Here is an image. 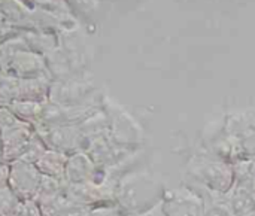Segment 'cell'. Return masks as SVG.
Listing matches in <instances>:
<instances>
[{
    "instance_id": "31",
    "label": "cell",
    "mask_w": 255,
    "mask_h": 216,
    "mask_svg": "<svg viewBox=\"0 0 255 216\" xmlns=\"http://www.w3.org/2000/svg\"><path fill=\"white\" fill-rule=\"evenodd\" d=\"M0 75H3V72H1V64H0Z\"/></svg>"
},
{
    "instance_id": "6",
    "label": "cell",
    "mask_w": 255,
    "mask_h": 216,
    "mask_svg": "<svg viewBox=\"0 0 255 216\" xmlns=\"http://www.w3.org/2000/svg\"><path fill=\"white\" fill-rule=\"evenodd\" d=\"M97 94L96 88L81 75L64 79H54L49 91V102L60 106H72L90 100Z\"/></svg>"
},
{
    "instance_id": "30",
    "label": "cell",
    "mask_w": 255,
    "mask_h": 216,
    "mask_svg": "<svg viewBox=\"0 0 255 216\" xmlns=\"http://www.w3.org/2000/svg\"><path fill=\"white\" fill-rule=\"evenodd\" d=\"M247 216H255V206H254V209H253V211H251V212H250Z\"/></svg>"
},
{
    "instance_id": "25",
    "label": "cell",
    "mask_w": 255,
    "mask_h": 216,
    "mask_svg": "<svg viewBox=\"0 0 255 216\" xmlns=\"http://www.w3.org/2000/svg\"><path fill=\"white\" fill-rule=\"evenodd\" d=\"M126 214L121 211V208L117 203H109V205H102L91 208L88 211L87 216H124Z\"/></svg>"
},
{
    "instance_id": "28",
    "label": "cell",
    "mask_w": 255,
    "mask_h": 216,
    "mask_svg": "<svg viewBox=\"0 0 255 216\" xmlns=\"http://www.w3.org/2000/svg\"><path fill=\"white\" fill-rule=\"evenodd\" d=\"M9 182V164L1 161L0 163V188L7 187Z\"/></svg>"
},
{
    "instance_id": "32",
    "label": "cell",
    "mask_w": 255,
    "mask_h": 216,
    "mask_svg": "<svg viewBox=\"0 0 255 216\" xmlns=\"http://www.w3.org/2000/svg\"><path fill=\"white\" fill-rule=\"evenodd\" d=\"M124 216H130V215H124Z\"/></svg>"
},
{
    "instance_id": "27",
    "label": "cell",
    "mask_w": 255,
    "mask_h": 216,
    "mask_svg": "<svg viewBox=\"0 0 255 216\" xmlns=\"http://www.w3.org/2000/svg\"><path fill=\"white\" fill-rule=\"evenodd\" d=\"M130 216H166V212H164V209H163V202L160 200V202H157L155 205H152L151 208H148L146 211Z\"/></svg>"
},
{
    "instance_id": "21",
    "label": "cell",
    "mask_w": 255,
    "mask_h": 216,
    "mask_svg": "<svg viewBox=\"0 0 255 216\" xmlns=\"http://www.w3.org/2000/svg\"><path fill=\"white\" fill-rule=\"evenodd\" d=\"M22 202L9 187L0 188V216H19Z\"/></svg>"
},
{
    "instance_id": "15",
    "label": "cell",
    "mask_w": 255,
    "mask_h": 216,
    "mask_svg": "<svg viewBox=\"0 0 255 216\" xmlns=\"http://www.w3.org/2000/svg\"><path fill=\"white\" fill-rule=\"evenodd\" d=\"M223 199L233 216H247L255 206L254 194L236 185H233L229 193L223 194Z\"/></svg>"
},
{
    "instance_id": "10",
    "label": "cell",
    "mask_w": 255,
    "mask_h": 216,
    "mask_svg": "<svg viewBox=\"0 0 255 216\" xmlns=\"http://www.w3.org/2000/svg\"><path fill=\"white\" fill-rule=\"evenodd\" d=\"M111 176V172L99 167L85 151L69 155L64 173L66 184H102Z\"/></svg>"
},
{
    "instance_id": "16",
    "label": "cell",
    "mask_w": 255,
    "mask_h": 216,
    "mask_svg": "<svg viewBox=\"0 0 255 216\" xmlns=\"http://www.w3.org/2000/svg\"><path fill=\"white\" fill-rule=\"evenodd\" d=\"M43 106L45 103H37V102H27V100H15L10 106H7L15 116L27 122L33 127H37L40 124L42 115H43Z\"/></svg>"
},
{
    "instance_id": "3",
    "label": "cell",
    "mask_w": 255,
    "mask_h": 216,
    "mask_svg": "<svg viewBox=\"0 0 255 216\" xmlns=\"http://www.w3.org/2000/svg\"><path fill=\"white\" fill-rule=\"evenodd\" d=\"M36 133L43 140L46 148L60 151L66 155L84 151L87 139L78 125L64 124V125H39Z\"/></svg>"
},
{
    "instance_id": "2",
    "label": "cell",
    "mask_w": 255,
    "mask_h": 216,
    "mask_svg": "<svg viewBox=\"0 0 255 216\" xmlns=\"http://www.w3.org/2000/svg\"><path fill=\"white\" fill-rule=\"evenodd\" d=\"M187 176L193 185L206 188L211 193L226 194L235 184L233 164L223 161L208 152H199L187 164Z\"/></svg>"
},
{
    "instance_id": "7",
    "label": "cell",
    "mask_w": 255,
    "mask_h": 216,
    "mask_svg": "<svg viewBox=\"0 0 255 216\" xmlns=\"http://www.w3.org/2000/svg\"><path fill=\"white\" fill-rule=\"evenodd\" d=\"M42 181L39 169L27 161L18 160L9 164V182L7 187L21 200H34Z\"/></svg>"
},
{
    "instance_id": "22",
    "label": "cell",
    "mask_w": 255,
    "mask_h": 216,
    "mask_svg": "<svg viewBox=\"0 0 255 216\" xmlns=\"http://www.w3.org/2000/svg\"><path fill=\"white\" fill-rule=\"evenodd\" d=\"M46 149H48V148H46V145L43 143V140L39 137L37 133H34V136H33V139L30 140L27 149L24 151L21 160H22V161H27V163H31V164H36V163L40 160V157L45 154Z\"/></svg>"
},
{
    "instance_id": "20",
    "label": "cell",
    "mask_w": 255,
    "mask_h": 216,
    "mask_svg": "<svg viewBox=\"0 0 255 216\" xmlns=\"http://www.w3.org/2000/svg\"><path fill=\"white\" fill-rule=\"evenodd\" d=\"M18 84L19 79L9 75H0V108H7L18 100Z\"/></svg>"
},
{
    "instance_id": "18",
    "label": "cell",
    "mask_w": 255,
    "mask_h": 216,
    "mask_svg": "<svg viewBox=\"0 0 255 216\" xmlns=\"http://www.w3.org/2000/svg\"><path fill=\"white\" fill-rule=\"evenodd\" d=\"M190 185L193 188H196L205 200V215L203 216H233L223 199V194L211 193L206 188H202V187H197L193 184H190Z\"/></svg>"
},
{
    "instance_id": "12",
    "label": "cell",
    "mask_w": 255,
    "mask_h": 216,
    "mask_svg": "<svg viewBox=\"0 0 255 216\" xmlns=\"http://www.w3.org/2000/svg\"><path fill=\"white\" fill-rule=\"evenodd\" d=\"M51 84H52V79L48 78V76L19 79V84H18V100L46 103L49 100Z\"/></svg>"
},
{
    "instance_id": "5",
    "label": "cell",
    "mask_w": 255,
    "mask_h": 216,
    "mask_svg": "<svg viewBox=\"0 0 255 216\" xmlns=\"http://www.w3.org/2000/svg\"><path fill=\"white\" fill-rule=\"evenodd\" d=\"M161 202L166 216L205 215V200L191 185H182L175 190H164Z\"/></svg>"
},
{
    "instance_id": "9",
    "label": "cell",
    "mask_w": 255,
    "mask_h": 216,
    "mask_svg": "<svg viewBox=\"0 0 255 216\" xmlns=\"http://www.w3.org/2000/svg\"><path fill=\"white\" fill-rule=\"evenodd\" d=\"M103 109L109 116V136L112 140L123 145L136 146L142 139V130L137 122L120 106L108 102L105 99Z\"/></svg>"
},
{
    "instance_id": "8",
    "label": "cell",
    "mask_w": 255,
    "mask_h": 216,
    "mask_svg": "<svg viewBox=\"0 0 255 216\" xmlns=\"http://www.w3.org/2000/svg\"><path fill=\"white\" fill-rule=\"evenodd\" d=\"M224 131L242 148L245 158L255 160V110L229 113L223 122Z\"/></svg>"
},
{
    "instance_id": "23",
    "label": "cell",
    "mask_w": 255,
    "mask_h": 216,
    "mask_svg": "<svg viewBox=\"0 0 255 216\" xmlns=\"http://www.w3.org/2000/svg\"><path fill=\"white\" fill-rule=\"evenodd\" d=\"M64 1L75 16H90L100 6V0H64Z\"/></svg>"
},
{
    "instance_id": "4",
    "label": "cell",
    "mask_w": 255,
    "mask_h": 216,
    "mask_svg": "<svg viewBox=\"0 0 255 216\" xmlns=\"http://www.w3.org/2000/svg\"><path fill=\"white\" fill-rule=\"evenodd\" d=\"M3 75L13 76L16 79H30V78H43L49 75L46 58L28 48L19 49L15 54L9 55L1 61ZM52 79V78H51Z\"/></svg>"
},
{
    "instance_id": "1",
    "label": "cell",
    "mask_w": 255,
    "mask_h": 216,
    "mask_svg": "<svg viewBox=\"0 0 255 216\" xmlns=\"http://www.w3.org/2000/svg\"><path fill=\"white\" fill-rule=\"evenodd\" d=\"M163 193L160 182L148 173L124 172L117 184L115 203L126 215H134L160 202Z\"/></svg>"
},
{
    "instance_id": "26",
    "label": "cell",
    "mask_w": 255,
    "mask_h": 216,
    "mask_svg": "<svg viewBox=\"0 0 255 216\" xmlns=\"http://www.w3.org/2000/svg\"><path fill=\"white\" fill-rule=\"evenodd\" d=\"M19 216H43V214L36 200H25L21 205Z\"/></svg>"
},
{
    "instance_id": "19",
    "label": "cell",
    "mask_w": 255,
    "mask_h": 216,
    "mask_svg": "<svg viewBox=\"0 0 255 216\" xmlns=\"http://www.w3.org/2000/svg\"><path fill=\"white\" fill-rule=\"evenodd\" d=\"M64 191H66V182L64 181L54 179V178H48V176H42L40 187H39V193H37V196H36L34 200L45 202V200L58 199V197L64 196Z\"/></svg>"
},
{
    "instance_id": "17",
    "label": "cell",
    "mask_w": 255,
    "mask_h": 216,
    "mask_svg": "<svg viewBox=\"0 0 255 216\" xmlns=\"http://www.w3.org/2000/svg\"><path fill=\"white\" fill-rule=\"evenodd\" d=\"M235 169V184L255 196V160L244 158L233 164Z\"/></svg>"
},
{
    "instance_id": "24",
    "label": "cell",
    "mask_w": 255,
    "mask_h": 216,
    "mask_svg": "<svg viewBox=\"0 0 255 216\" xmlns=\"http://www.w3.org/2000/svg\"><path fill=\"white\" fill-rule=\"evenodd\" d=\"M24 1L34 9L55 12V13H72L64 0H24Z\"/></svg>"
},
{
    "instance_id": "14",
    "label": "cell",
    "mask_w": 255,
    "mask_h": 216,
    "mask_svg": "<svg viewBox=\"0 0 255 216\" xmlns=\"http://www.w3.org/2000/svg\"><path fill=\"white\" fill-rule=\"evenodd\" d=\"M67 158L69 155L55 151V149H46L45 154L40 157V160L34 164L39 172L42 173V176H48V178H54V179H60L64 181V173H66V164H67Z\"/></svg>"
},
{
    "instance_id": "29",
    "label": "cell",
    "mask_w": 255,
    "mask_h": 216,
    "mask_svg": "<svg viewBox=\"0 0 255 216\" xmlns=\"http://www.w3.org/2000/svg\"><path fill=\"white\" fill-rule=\"evenodd\" d=\"M3 161V146H1V136H0V163Z\"/></svg>"
},
{
    "instance_id": "13",
    "label": "cell",
    "mask_w": 255,
    "mask_h": 216,
    "mask_svg": "<svg viewBox=\"0 0 255 216\" xmlns=\"http://www.w3.org/2000/svg\"><path fill=\"white\" fill-rule=\"evenodd\" d=\"M22 39L25 40L28 49L46 57L49 52L60 46V34L54 31H43V30H22Z\"/></svg>"
},
{
    "instance_id": "11",
    "label": "cell",
    "mask_w": 255,
    "mask_h": 216,
    "mask_svg": "<svg viewBox=\"0 0 255 216\" xmlns=\"http://www.w3.org/2000/svg\"><path fill=\"white\" fill-rule=\"evenodd\" d=\"M34 133H36V128L22 121L1 131L0 136H1V146H3V161L10 164L13 161L21 160Z\"/></svg>"
}]
</instances>
